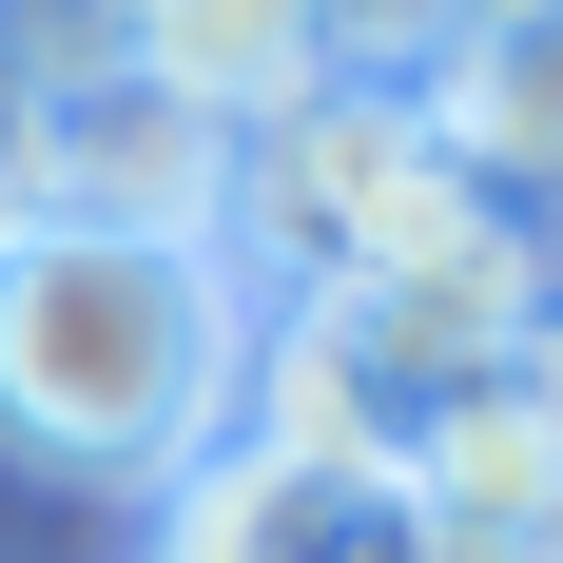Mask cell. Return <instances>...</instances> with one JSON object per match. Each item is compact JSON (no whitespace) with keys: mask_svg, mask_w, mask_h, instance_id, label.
I'll list each match as a JSON object with an SVG mask.
<instances>
[{"mask_svg":"<svg viewBox=\"0 0 563 563\" xmlns=\"http://www.w3.org/2000/svg\"><path fill=\"white\" fill-rule=\"evenodd\" d=\"M253 389V273L214 233H0V448L58 486H175Z\"/></svg>","mask_w":563,"mask_h":563,"instance_id":"cell-1","label":"cell"},{"mask_svg":"<svg viewBox=\"0 0 563 563\" xmlns=\"http://www.w3.org/2000/svg\"><path fill=\"white\" fill-rule=\"evenodd\" d=\"M466 233H525V214L466 195V156H448L428 98L331 78L273 136H233V273H253V311H291V291H389L428 253H466Z\"/></svg>","mask_w":563,"mask_h":563,"instance_id":"cell-2","label":"cell"},{"mask_svg":"<svg viewBox=\"0 0 563 563\" xmlns=\"http://www.w3.org/2000/svg\"><path fill=\"white\" fill-rule=\"evenodd\" d=\"M0 175L20 214H78V233H233V117H195L136 58L0 98Z\"/></svg>","mask_w":563,"mask_h":563,"instance_id":"cell-3","label":"cell"},{"mask_svg":"<svg viewBox=\"0 0 563 563\" xmlns=\"http://www.w3.org/2000/svg\"><path fill=\"white\" fill-rule=\"evenodd\" d=\"M156 563H428V486L408 466H331V448H195L175 466Z\"/></svg>","mask_w":563,"mask_h":563,"instance_id":"cell-4","label":"cell"},{"mask_svg":"<svg viewBox=\"0 0 563 563\" xmlns=\"http://www.w3.org/2000/svg\"><path fill=\"white\" fill-rule=\"evenodd\" d=\"M408 486H428V506H466V525H563V311L408 428Z\"/></svg>","mask_w":563,"mask_h":563,"instance_id":"cell-5","label":"cell"},{"mask_svg":"<svg viewBox=\"0 0 563 563\" xmlns=\"http://www.w3.org/2000/svg\"><path fill=\"white\" fill-rule=\"evenodd\" d=\"M428 117H448V156H466L486 214L563 233V0H525L506 40H466L448 78H428Z\"/></svg>","mask_w":563,"mask_h":563,"instance_id":"cell-6","label":"cell"},{"mask_svg":"<svg viewBox=\"0 0 563 563\" xmlns=\"http://www.w3.org/2000/svg\"><path fill=\"white\" fill-rule=\"evenodd\" d=\"M136 78H175L195 117H233V136H273L291 98H331V58H311V0H136Z\"/></svg>","mask_w":563,"mask_h":563,"instance_id":"cell-7","label":"cell"},{"mask_svg":"<svg viewBox=\"0 0 563 563\" xmlns=\"http://www.w3.org/2000/svg\"><path fill=\"white\" fill-rule=\"evenodd\" d=\"M466 40H486V0H311V58L369 78V98H428Z\"/></svg>","mask_w":563,"mask_h":563,"instance_id":"cell-8","label":"cell"},{"mask_svg":"<svg viewBox=\"0 0 563 563\" xmlns=\"http://www.w3.org/2000/svg\"><path fill=\"white\" fill-rule=\"evenodd\" d=\"M136 40V0H0V98H40V78H98Z\"/></svg>","mask_w":563,"mask_h":563,"instance_id":"cell-9","label":"cell"},{"mask_svg":"<svg viewBox=\"0 0 563 563\" xmlns=\"http://www.w3.org/2000/svg\"><path fill=\"white\" fill-rule=\"evenodd\" d=\"M428 563H563V525H466V506H428Z\"/></svg>","mask_w":563,"mask_h":563,"instance_id":"cell-10","label":"cell"},{"mask_svg":"<svg viewBox=\"0 0 563 563\" xmlns=\"http://www.w3.org/2000/svg\"><path fill=\"white\" fill-rule=\"evenodd\" d=\"M0 233H20V175H0Z\"/></svg>","mask_w":563,"mask_h":563,"instance_id":"cell-11","label":"cell"}]
</instances>
